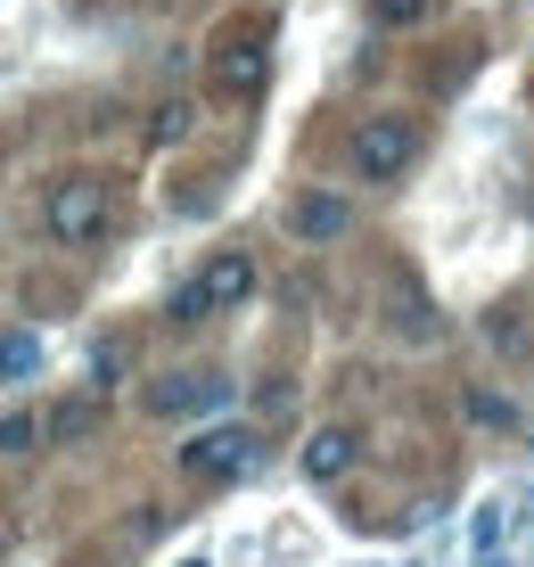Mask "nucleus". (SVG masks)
<instances>
[{"instance_id":"nucleus-12","label":"nucleus","mask_w":534,"mask_h":567,"mask_svg":"<svg viewBox=\"0 0 534 567\" xmlns=\"http://www.w3.org/2000/svg\"><path fill=\"white\" fill-rule=\"evenodd\" d=\"M469 420H477V427H502V436H510V427H526V412H518L510 395H493V386H469Z\"/></svg>"},{"instance_id":"nucleus-7","label":"nucleus","mask_w":534,"mask_h":567,"mask_svg":"<svg viewBox=\"0 0 534 567\" xmlns=\"http://www.w3.org/2000/svg\"><path fill=\"white\" fill-rule=\"evenodd\" d=\"M280 223H288V239H305V247H338V239H353V198L305 182V189L280 206Z\"/></svg>"},{"instance_id":"nucleus-1","label":"nucleus","mask_w":534,"mask_h":567,"mask_svg":"<svg viewBox=\"0 0 534 567\" xmlns=\"http://www.w3.org/2000/svg\"><path fill=\"white\" fill-rule=\"evenodd\" d=\"M255 288H264V264H255V247H214V256L165 297V321H173V329H197V321H214V312H239Z\"/></svg>"},{"instance_id":"nucleus-9","label":"nucleus","mask_w":534,"mask_h":567,"mask_svg":"<svg viewBox=\"0 0 534 567\" xmlns=\"http://www.w3.org/2000/svg\"><path fill=\"white\" fill-rule=\"evenodd\" d=\"M33 420H42V444H91L99 420H107V403H99V395H58Z\"/></svg>"},{"instance_id":"nucleus-8","label":"nucleus","mask_w":534,"mask_h":567,"mask_svg":"<svg viewBox=\"0 0 534 567\" xmlns=\"http://www.w3.org/2000/svg\"><path fill=\"white\" fill-rule=\"evenodd\" d=\"M353 461H362V427L353 420H329L296 444V477L305 485H338V477H353Z\"/></svg>"},{"instance_id":"nucleus-6","label":"nucleus","mask_w":534,"mask_h":567,"mask_svg":"<svg viewBox=\"0 0 534 567\" xmlns=\"http://www.w3.org/2000/svg\"><path fill=\"white\" fill-rule=\"evenodd\" d=\"M230 403V379L223 370H156V379L141 386V412L148 420H206V412H223Z\"/></svg>"},{"instance_id":"nucleus-3","label":"nucleus","mask_w":534,"mask_h":567,"mask_svg":"<svg viewBox=\"0 0 534 567\" xmlns=\"http://www.w3.org/2000/svg\"><path fill=\"white\" fill-rule=\"evenodd\" d=\"M107 223H115L107 173H58V182H50V198H42L50 247H99V239H107Z\"/></svg>"},{"instance_id":"nucleus-17","label":"nucleus","mask_w":534,"mask_h":567,"mask_svg":"<svg viewBox=\"0 0 534 567\" xmlns=\"http://www.w3.org/2000/svg\"><path fill=\"white\" fill-rule=\"evenodd\" d=\"M182 132H189V107H182V100L156 107V141H182Z\"/></svg>"},{"instance_id":"nucleus-10","label":"nucleus","mask_w":534,"mask_h":567,"mask_svg":"<svg viewBox=\"0 0 534 567\" xmlns=\"http://www.w3.org/2000/svg\"><path fill=\"white\" fill-rule=\"evenodd\" d=\"M485 346L493 354H510V362H534V312H526V297H502V305H485Z\"/></svg>"},{"instance_id":"nucleus-13","label":"nucleus","mask_w":534,"mask_h":567,"mask_svg":"<svg viewBox=\"0 0 534 567\" xmlns=\"http://www.w3.org/2000/svg\"><path fill=\"white\" fill-rule=\"evenodd\" d=\"M437 17V0H370V25L379 33H411V25H428Z\"/></svg>"},{"instance_id":"nucleus-11","label":"nucleus","mask_w":534,"mask_h":567,"mask_svg":"<svg viewBox=\"0 0 534 567\" xmlns=\"http://www.w3.org/2000/svg\"><path fill=\"white\" fill-rule=\"evenodd\" d=\"M394 329H403L411 346H428V338H444V312L420 297V280H411L403 264H394Z\"/></svg>"},{"instance_id":"nucleus-16","label":"nucleus","mask_w":534,"mask_h":567,"mask_svg":"<svg viewBox=\"0 0 534 567\" xmlns=\"http://www.w3.org/2000/svg\"><path fill=\"white\" fill-rule=\"evenodd\" d=\"M124 370H132V338H99V354H91V379H99V386H115Z\"/></svg>"},{"instance_id":"nucleus-4","label":"nucleus","mask_w":534,"mask_h":567,"mask_svg":"<svg viewBox=\"0 0 534 567\" xmlns=\"http://www.w3.org/2000/svg\"><path fill=\"white\" fill-rule=\"evenodd\" d=\"M420 124H411L403 107H370L362 124H353V173H362L370 189H394L411 165H420Z\"/></svg>"},{"instance_id":"nucleus-15","label":"nucleus","mask_w":534,"mask_h":567,"mask_svg":"<svg viewBox=\"0 0 534 567\" xmlns=\"http://www.w3.org/2000/svg\"><path fill=\"white\" fill-rule=\"evenodd\" d=\"M33 362H42V338H25V329H9V338H0V379H25Z\"/></svg>"},{"instance_id":"nucleus-14","label":"nucleus","mask_w":534,"mask_h":567,"mask_svg":"<svg viewBox=\"0 0 534 567\" xmlns=\"http://www.w3.org/2000/svg\"><path fill=\"white\" fill-rule=\"evenodd\" d=\"M33 444H42V420H33L25 403H17V412H0V453L17 461V453H33Z\"/></svg>"},{"instance_id":"nucleus-2","label":"nucleus","mask_w":534,"mask_h":567,"mask_svg":"<svg viewBox=\"0 0 534 567\" xmlns=\"http://www.w3.org/2000/svg\"><path fill=\"white\" fill-rule=\"evenodd\" d=\"M173 468H182L189 485H239L264 468V427H247V420H214V427H197V436L173 444Z\"/></svg>"},{"instance_id":"nucleus-5","label":"nucleus","mask_w":534,"mask_h":567,"mask_svg":"<svg viewBox=\"0 0 534 567\" xmlns=\"http://www.w3.org/2000/svg\"><path fill=\"white\" fill-rule=\"evenodd\" d=\"M271 83V17H247L214 42V91L223 100H264Z\"/></svg>"}]
</instances>
